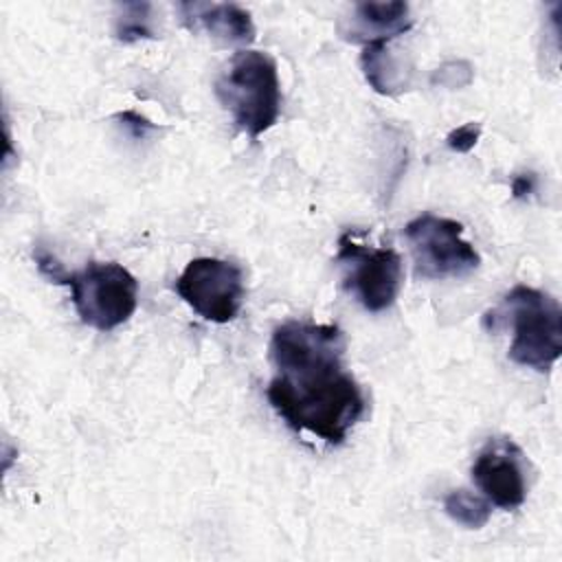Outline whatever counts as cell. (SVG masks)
<instances>
[{"mask_svg": "<svg viewBox=\"0 0 562 562\" xmlns=\"http://www.w3.org/2000/svg\"><path fill=\"white\" fill-rule=\"evenodd\" d=\"M178 13L189 31H204L222 44H250L255 22L235 2H178Z\"/></svg>", "mask_w": 562, "mask_h": 562, "instance_id": "10", "label": "cell"}, {"mask_svg": "<svg viewBox=\"0 0 562 562\" xmlns=\"http://www.w3.org/2000/svg\"><path fill=\"white\" fill-rule=\"evenodd\" d=\"M481 138V123H465L454 127L448 136H446V145L457 151V154H468L470 149H474V145Z\"/></svg>", "mask_w": 562, "mask_h": 562, "instance_id": "14", "label": "cell"}, {"mask_svg": "<svg viewBox=\"0 0 562 562\" xmlns=\"http://www.w3.org/2000/svg\"><path fill=\"white\" fill-rule=\"evenodd\" d=\"M487 318H505L512 325L509 358L533 371H549L562 353V307L551 294L514 285L498 310Z\"/></svg>", "mask_w": 562, "mask_h": 562, "instance_id": "3", "label": "cell"}, {"mask_svg": "<svg viewBox=\"0 0 562 562\" xmlns=\"http://www.w3.org/2000/svg\"><path fill=\"white\" fill-rule=\"evenodd\" d=\"M116 119L121 121V125L134 136V138H145L149 132L156 130V125L151 121H147L145 116H140L138 112L134 110H125V112H119Z\"/></svg>", "mask_w": 562, "mask_h": 562, "instance_id": "15", "label": "cell"}, {"mask_svg": "<svg viewBox=\"0 0 562 562\" xmlns=\"http://www.w3.org/2000/svg\"><path fill=\"white\" fill-rule=\"evenodd\" d=\"M415 272L424 279L468 277L481 266V255L463 237V224L435 213H422L404 226Z\"/></svg>", "mask_w": 562, "mask_h": 562, "instance_id": "6", "label": "cell"}, {"mask_svg": "<svg viewBox=\"0 0 562 562\" xmlns=\"http://www.w3.org/2000/svg\"><path fill=\"white\" fill-rule=\"evenodd\" d=\"M413 18L406 2H358L351 13L340 20L338 31L347 42L353 44H375L391 42L397 35L411 31Z\"/></svg>", "mask_w": 562, "mask_h": 562, "instance_id": "9", "label": "cell"}, {"mask_svg": "<svg viewBox=\"0 0 562 562\" xmlns=\"http://www.w3.org/2000/svg\"><path fill=\"white\" fill-rule=\"evenodd\" d=\"M215 97L250 138L268 132L281 114V81L272 55L237 50L215 79Z\"/></svg>", "mask_w": 562, "mask_h": 562, "instance_id": "2", "label": "cell"}, {"mask_svg": "<svg viewBox=\"0 0 562 562\" xmlns=\"http://www.w3.org/2000/svg\"><path fill=\"white\" fill-rule=\"evenodd\" d=\"M176 292L204 321L228 323L239 314L246 296L244 272L231 261L198 257L176 279Z\"/></svg>", "mask_w": 562, "mask_h": 562, "instance_id": "7", "label": "cell"}, {"mask_svg": "<svg viewBox=\"0 0 562 562\" xmlns=\"http://www.w3.org/2000/svg\"><path fill=\"white\" fill-rule=\"evenodd\" d=\"M536 184H538V178L531 171L514 176V180H512V198L527 200L536 191Z\"/></svg>", "mask_w": 562, "mask_h": 562, "instance_id": "16", "label": "cell"}, {"mask_svg": "<svg viewBox=\"0 0 562 562\" xmlns=\"http://www.w3.org/2000/svg\"><path fill=\"white\" fill-rule=\"evenodd\" d=\"M443 509L454 522L468 529H481L490 520L492 503L468 490H452L443 498Z\"/></svg>", "mask_w": 562, "mask_h": 562, "instance_id": "13", "label": "cell"}, {"mask_svg": "<svg viewBox=\"0 0 562 562\" xmlns=\"http://www.w3.org/2000/svg\"><path fill=\"white\" fill-rule=\"evenodd\" d=\"M336 263L342 285L367 312L389 310L402 288V257L393 248H371L360 244L351 233L338 239Z\"/></svg>", "mask_w": 562, "mask_h": 562, "instance_id": "5", "label": "cell"}, {"mask_svg": "<svg viewBox=\"0 0 562 562\" xmlns=\"http://www.w3.org/2000/svg\"><path fill=\"white\" fill-rule=\"evenodd\" d=\"M64 283L79 318L99 331L127 323L138 303L134 274L116 261H88L86 268L66 274Z\"/></svg>", "mask_w": 562, "mask_h": 562, "instance_id": "4", "label": "cell"}, {"mask_svg": "<svg viewBox=\"0 0 562 562\" xmlns=\"http://www.w3.org/2000/svg\"><path fill=\"white\" fill-rule=\"evenodd\" d=\"M347 340L338 325L285 321L270 338L277 369L266 389L274 413L296 432L329 446L345 441L364 417L367 397L345 364Z\"/></svg>", "mask_w": 562, "mask_h": 562, "instance_id": "1", "label": "cell"}, {"mask_svg": "<svg viewBox=\"0 0 562 562\" xmlns=\"http://www.w3.org/2000/svg\"><path fill=\"white\" fill-rule=\"evenodd\" d=\"M472 479L485 498L501 507H520L527 498V461L507 437H492L472 463Z\"/></svg>", "mask_w": 562, "mask_h": 562, "instance_id": "8", "label": "cell"}, {"mask_svg": "<svg viewBox=\"0 0 562 562\" xmlns=\"http://www.w3.org/2000/svg\"><path fill=\"white\" fill-rule=\"evenodd\" d=\"M389 42L367 44L360 55V66L367 83L380 94H395L406 86L404 72L397 70L393 55L386 48Z\"/></svg>", "mask_w": 562, "mask_h": 562, "instance_id": "11", "label": "cell"}, {"mask_svg": "<svg viewBox=\"0 0 562 562\" xmlns=\"http://www.w3.org/2000/svg\"><path fill=\"white\" fill-rule=\"evenodd\" d=\"M151 20L154 18L149 2H123L119 4V13L114 18V35L125 44L138 40H154L156 29Z\"/></svg>", "mask_w": 562, "mask_h": 562, "instance_id": "12", "label": "cell"}]
</instances>
